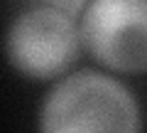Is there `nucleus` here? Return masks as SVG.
<instances>
[{"instance_id": "obj_4", "label": "nucleus", "mask_w": 147, "mask_h": 133, "mask_svg": "<svg viewBox=\"0 0 147 133\" xmlns=\"http://www.w3.org/2000/svg\"><path fill=\"white\" fill-rule=\"evenodd\" d=\"M34 3L39 8H54V10H61V12H66V15L76 17L91 0H34Z\"/></svg>"}, {"instance_id": "obj_3", "label": "nucleus", "mask_w": 147, "mask_h": 133, "mask_svg": "<svg viewBox=\"0 0 147 133\" xmlns=\"http://www.w3.org/2000/svg\"><path fill=\"white\" fill-rule=\"evenodd\" d=\"M79 32L103 67L123 74L147 72V0H91Z\"/></svg>"}, {"instance_id": "obj_1", "label": "nucleus", "mask_w": 147, "mask_h": 133, "mask_svg": "<svg viewBox=\"0 0 147 133\" xmlns=\"http://www.w3.org/2000/svg\"><path fill=\"white\" fill-rule=\"evenodd\" d=\"M39 133H140V106L113 76L76 72L44 96Z\"/></svg>"}, {"instance_id": "obj_2", "label": "nucleus", "mask_w": 147, "mask_h": 133, "mask_svg": "<svg viewBox=\"0 0 147 133\" xmlns=\"http://www.w3.org/2000/svg\"><path fill=\"white\" fill-rule=\"evenodd\" d=\"M76 17L54 8H30L12 20L5 37L10 64L30 79H54L79 57Z\"/></svg>"}]
</instances>
